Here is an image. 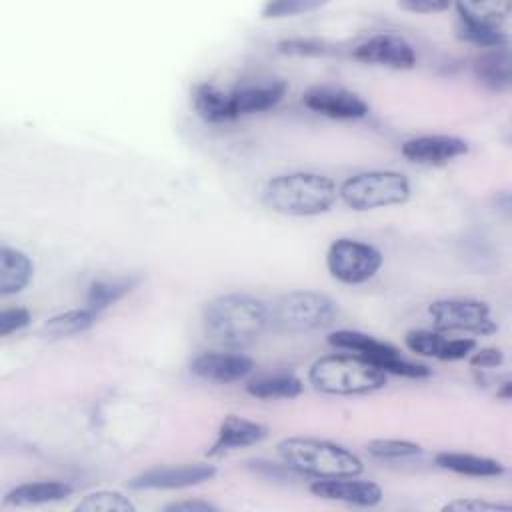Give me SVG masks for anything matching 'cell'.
Segmentation results:
<instances>
[{
  "mask_svg": "<svg viewBox=\"0 0 512 512\" xmlns=\"http://www.w3.org/2000/svg\"><path fill=\"white\" fill-rule=\"evenodd\" d=\"M202 324L216 344L240 350L262 336L270 324V312L262 300L250 294L230 292L206 302Z\"/></svg>",
  "mask_w": 512,
  "mask_h": 512,
  "instance_id": "cell-1",
  "label": "cell"
},
{
  "mask_svg": "<svg viewBox=\"0 0 512 512\" xmlns=\"http://www.w3.org/2000/svg\"><path fill=\"white\" fill-rule=\"evenodd\" d=\"M338 196L332 178L316 172H290L270 178L262 202L284 216H318L328 212Z\"/></svg>",
  "mask_w": 512,
  "mask_h": 512,
  "instance_id": "cell-2",
  "label": "cell"
},
{
  "mask_svg": "<svg viewBox=\"0 0 512 512\" xmlns=\"http://www.w3.org/2000/svg\"><path fill=\"white\" fill-rule=\"evenodd\" d=\"M278 454L290 470L316 480L358 476L364 468L362 460L348 448L318 438H284L278 444Z\"/></svg>",
  "mask_w": 512,
  "mask_h": 512,
  "instance_id": "cell-3",
  "label": "cell"
},
{
  "mask_svg": "<svg viewBox=\"0 0 512 512\" xmlns=\"http://www.w3.org/2000/svg\"><path fill=\"white\" fill-rule=\"evenodd\" d=\"M310 384L334 396L368 394L386 386V372L358 354H328L308 370Z\"/></svg>",
  "mask_w": 512,
  "mask_h": 512,
  "instance_id": "cell-4",
  "label": "cell"
},
{
  "mask_svg": "<svg viewBox=\"0 0 512 512\" xmlns=\"http://www.w3.org/2000/svg\"><path fill=\"white\" fill-rule=\"evenodd\" d=\"M338 196L356 212L386 208L404 204L410 198V182L394 170H370L346 178L338 188Z\"/></svg>",
  "mask_w": 512,
  "mask_h": 512,
  "instance_id": "cell-5",
  "label": "cell"
},
{
  "mask_svg": "<svg viewBox=\"0 0 512 512\" xmlns=\"http://www.w3.org/2000/svg\"><path fill=\"white\" fill-rule=\"evenodd\" d=\"M268 312L270 322L286 332L322 330L338 316V308L330 296L310 290L282 294L272 306H268Z\"/></svg>",
  "mask_w": 512,
  "mask_h": 512,
  "instance_id": "cell-6",
  "label": "cell"
},
{
  "mask_svg": "<svg viewBox=\"0 0 512 512\" xmlns=\"http://www.w3.org/2000/svg\"><path fill=\"white\" fill-rule=\"evenodd\" d=\"M328 344H332L334 348L350 350V352L370 360L374 366H378L386 374H396V376H406V378L430 376L428 366L402 358L398 348H394L392 344L378 340L370 334L358 332V330H336L328 336Z\"/></svg>",
  "mask_w": 512,
  "mask_h": 512,
  "instance_id": "cell-7",
  "label": "cell"
},
{
  "mask_svg": "<svg viewBox=\"0 0 512 512\" xmlns=\"http://www.w3.org/2000/svg\"><path fill=\"white\" fill-rule=\"evenodd\" d=\"M456 34L460 40L480 48L508 46V36L502 30L506 18V4L494 2H458L456 6Z\"/></svg>",
  "mask_w": 512,
  "mask_h": 512,
  "instance_id": "cell-8",
  "label": "cell"
},
{
  "mask_svg": "<svg viewBox=\"0 0 512 512\" xmlns=\"http://www.w3.org/2000/svg\"><path fill=\"white\" fill-rule=\"evenodd\" d=\"M328 272L342 284H362L376 276L382 266V254L368 242L338 238L326 252Z\"/></svg>",
  "mask_w": 512,
  "mask_h": 512,
  "instance_id": "cell-9",
  "label": "cell"
},
{
  "mask_svg": "<svg viewBox=\"0 0 512 512\" xmlns=\"http://www.w3.org/2000/svg\"><path fill=\"white\" fill-rule=\"evenodd\" d=\"M428 314L438 330H458L474 334L496 332V322L490 316V306L474 298H444L428 306Z\"/></svg>",
  "mask_w": 512,
  "mask_h": 512,
  "instance_id": "cell-10",
  "label": "cell"
},
{
  "mask_svg": "<svg viewBox=\"0 0 512 512\" xmlns=\"http://www.w3.org/2000/svg\"><path fill=\"white\" fill-rule=\"evenodd\" d=\"M352 56L366 64H378L400 70L414 68L418 62L412 44L406 38L392 32H382L366 38L352 50Z\"/></svg>",
  "mask_w": 512,
  "mask_h": 512,
  "instance_id": "cell-11",
  "label": "cell"
},
{
  "mask_svg": "<svg viewBox=\"0 0 512 512\" xmlns=\"http://www.w3.org/2000/svg\"><path fill=\"white\" fill-rule=\"evenodd\" d=\"M302 102L312 112L338 120H354L368 114V104L356 92L340 86H314L302 94Z\"/></svg>",
  "mask_w": 512,
  "mask_h": 512,
  "instance_id": "cell-12",
  "label": "cell"
},
{
  "mask_svg": "<svg viewBox=\"0 0 512 512\" xmlns=\"http://www.w3.org/2000/svg\"><path fill=\"white\" fill-rule=\"evenodd\" d=\"M216 474L212 464H186V466H162L150 468L134 476L128 486L132 490H176L210 480Z\"/></svg>",
  "mask_w": 512,
  "mask_h": 512,
  "instance_id": "cell-13",
  "label": "cell"
},
{
  "mask_svg": "<svg viewBox=\"0 0 512 512\" xmlns=\"http://www.w3.org/2000/svg\"><path fill=\"white\" fill-rule=\"evenodd\" d=\"M284 94H286V82H282L278 78L242 82L236 88L228 90L232 116L240 118L246 114L270 110L282 102Z\"/></svg>",
  "mask_w": 512,
  "mask_h": 512,
  "instance_id": "cell-14",
  "label": "cell"
},
{
  "mask_svg": "<svg viewBox=\"0 0 512 512\" xmlns=\"http://www.w3.org/2000/svg\"><path fill=\"white\" fill-rule=\"evenodd\" d=\"M466 152L468 142L448 134L416 136L402 144V156L414 164L424 166H442L458 156H464Z\"/></svg>",
  "mask_w": 512,
  "mask_h": 512,
  "instance_id": "cell-15",
  "label": "cell"
},
{
  "mask_svg": "<svg viewBox=\"0 0 512 512\" xmlns=\"http://www.w3.org/2000/svg\"><path fill=\"white\" fill-rule=\"evenodd\" d=\"M254 368L250 356L240 352H202L192 358L190 372L208 382H236L246 378Z\"/></svg>",
  "mask_w": 512,
  "mask_h": 512,
  "instance_id": "cell-16",
  "label": "cell"
},
{
  "mask_svg": "<svg viewBox=\"0 0 512 512\" xmlns=\"http://www.w3.org/2000/svg\"><path fill=\"white\" fill-rule=\"evenodd\" d=\"M404 344L410 352L436 360H464L476 348L474 338H448L432 330H410Z\"/></svg>",
  "mask_w": 512,
  "mask_h": 512,
  "instance_id": "cell-17",
  "label": "cell"
},
{
  "mask_svg": "<svg viewBox=\"0 0 512 512\" xmlns=\"http://www.w3.org/2000/svg\"><path fill=\"white\" fill-rule=\"evenodd\" d=\"M310 492L324 500H338L354 506H376L382 500V488L376 482L348 478H320L310 484Z\"/></svg>",
  "mask_w": 512,
  "mask_h": 512,
  "instance_id": "cell-18",
  "label": "cell"
},
{
  "mask_svg": "<svg viewBox=\"0 0 512 512\" xmlns=\"http://www.w3.org/2000/svg\"><path fill=\"white\" fill-rule=\"evenodd\" d=\"M266 436H268V428L264 424L236 416V414H228L218 426V432L208 450V456H216V454H222L228 450L258 444Z\"/></svg>",
  "mask_w": 512,
  "mask_h": 512,
  "instance_id": "cell-19",
  "label": "cell"
},
{
  "mask_svg": "<svg viewBox=\"0 0 512 512\" xmlns=\"http://www.w3.org/2000/svg\"><path fill=\"white\" fill-rule=\"evenodd\" d=\"M476 80L494 92H504L512 86V58L508 46L482 50L472 64Z\"/></svg>",
  "mask_w": 512,
  "mask_h": 512,
  "instance_id": "cell-20",
  "label": "cell"
},
{
  "mask_svg": "<svg viewBox=\"0 0 512 512\" xmlns=\"http://www.w3.org/2000/svg\"><path fill=\"white\" fill-rule=\"evenodd\" d=\"M34 276V264L28 254L18 248L2 246L0 250V294L10 296L22 292Z\"/></svg>",
  "mask_w": 512,
  "mask_h": 512,
  "instance_id": "cell-21",
  "label": "cell"
},
{
  "mask_svg": "<svg viewBox=\"0 0 512 512\" xmlns=\"http://www.w3.org/2000/svg\"><path fill=\"white\" fill-rule=\"evenodd\" d=\"M72 494V486L58 480H40V482H24L6 492L4 504L12 506H32L58 502Z\"/></svg>",
  "mask_w": 512,
  "mask_h": 512,
  "instance_id": "cell-22",
  "label": "cell"
},
{
  "mask_svg": "<svg viewBox=\"0 0 512 512\" xmlns=\"http://www.w3.org/2000/svg\"><path fill=\"white\" fill-rule=\"evenodd\" d=\"M434 460L440 468L456 474H464V476L490 478V476L504 474V466L498 460L486 458V456L464 454V452H438Z\"/></svg>",
  "mask_w": 512,
  "mask_h": 512,
  "instance_id": "cell-23",
  "label": "cell"
},
{
  "mask_svg": "<svg viewBox=\"0 0 512 512\" xmlns=\"http://www.w3.org/2000/svg\"><path fill=\"white\" fill-rule=\"evenodd\" d=\"M192 104H194L198 116L206 122L220 124V122L234 120L232 110H230L228 90H222L214 84L196 86L194 94H192Z\"/></svg>",
  "mask_w": 512,
  "mask_h": 512,
  "instance_id": "cell-24",
  "label": "cell"
},
{
  "mask_svg": "<svg viewBox=\"0 0 512 512\" xmlns=\"http://www.w3.org/2000/svg\"><path fill=\"white\" fill-rule=\"evenodd\" d=\"M136 282H138L136 276H114V278L94 280L88 286L86 306L96 314H100L102 310L118 302L122 296H126L136 286Z\"/></svg>",
  "mask_w": 512,
  "mask_h": 512,
  "instance_id": "cell-25",
  "label": "cell"
},
{
  "mask_svg": "<svg viewBox=\"0 0 512 512\" xmlns=\"http://www.w3.org/2000/svg\"><path fill=\"white\" fill-rule=\"evenodd\" d=\"M96 318H98V314L94 310H90L88 306L72 308V310L60 312V314L48 318L42 326V334L50 340L68 338V336L88 330L96 322Z\"/></svg>",
  "mask_w": 512,
  "mask_h": 512,
  "instance_id": "cell-26",
  "label": "cell"
},
{
  "mask_svg": "<svg viewBox=\"0 0 512 512\" xmlns=\"http://www.w3.org/2000/svg\"><path fill=\"white\" fill-rule=\"evenodd\" d=\"M246 392L254 398L272 400V398H294L302 392V382L294 374L278 372L264 374L246 384Z\"/></svg>",
  "mask_w": 512,
  "mask_h": 512,
  "instance_id": "cell-27",
  "label": "cell"
},
{
  "mask_svg": "<svg viewBox=\"0 0 512 512\" xmlns=\"http://www.w3.org/2000/svg\"><path fill=\"white\" fill-rule=\"evenodd\" d=\"M74 510H78V512H134L136 506L122 492L98 490V492L86 494L74 506Z\"/></svg>",
  "mask_w": 512,
  "mask_h": 512,
  "instance_id": "cell-28",
  "label": "cell"
},
{
  "mask_svg": "<svg viewBox=\"0 0 512 512\" xmlns=\"http://www.w3.org/2000/svg\"><path fill=\"white\" fill-rule=\"evenodd\" d=\"M366 450L370 456L380 458V460H404V458L418 456L422 452L420 444L410 442V440H398V438L370 440L366 444Z\"/></svg>",
  "mask_w": 512,
  "mask_h": 512,
  "instance_id": "cell-29",
  "label": "cell"
},
{
  "mask_svg": "<svg viewBox=\"0 0 512 512\" xmlns=\"http://www.w3.org/2000/svg\"><path fill=\"white\" fill-rule=\"evenodd\" d=\"M322 2L314 0H278V2H266L262 8V16L266 18H280V16H292L302 14L320 8Z\"/></svg>",
  "mask_w": 512,
  "mask_h": 512,
  "instance_id": "cell-30",
  "label": "cell"
},
{
  "mask_svg": "<svg viewBox=\"0 0 512 512\" xmlns=\"http://www.w3.org/2000/svg\"><path fill=\"white\" fill-rule=\"evenodd\" d=\"M278 50L282 54H296V56H320L326 54L328 48L324 42L314 38H290L278 42Z\"/></svg>",
  "mask_w": 512,
  "mask_h": 512,
  "instance_id": "cell-31",
  "label": "cell"
},
{
  "mask_svg": "<svg viewBox=\"0 0 512 512\" xmlns=\"http://www.w3.org/2000/svg\"><path fill=\"white\" fill-rule=\"evenodd\" d=\"M30 324V312L26 308H4L0 312V336H8Z\"/></svg>",
  "mask_w": 512,
  "mask_h": 512,
  "instance_id": "cell-32",
  "label": "cell"
},
{
  "mask_svg": "<svg viewBox=\"0 0 512 512\" xmlns=\"http://www.w3.org/2000/svg\"><path fill=\"white\" fill-rule=\"evenodd\" d=\"M442 510H456V512H510L512 508L508 504H496V502H484V500H452L444 504Z\"/></svg>",
  "mask_w": 512,
  "mask_h": 512,
  "instance_id": "cell-33",
  "label": "cell"
},
{
  "mask_svg": "<svg viewBox=\"0 0 512 512\" xmlns=\"http://www.w3.org/2000/svg\"><path fill=\"white\" fill-rule=\"evenodd\" d=\"M504 362V354L500 348H482L470 356L472 368H496Z\"/></svg>",
  "mask_w": 512,
  "mask_h": 512,
  "instance_id": "cell-34",
  "label": "cell"
},
{
  "mask_svg": "<svg viewBox=\"0 0 512 512\" xmlns=\"http://www.w3.org/2000/svg\"><path fill=\"white\" fill-rule=\"evenodd\" d=\"M400 8L404 10H410V12H426V14H432V12H442V10H448L450 4L448 2H438V0H408V2H400L398 4Z\"/></svg>",
  "mask_w": 512,
  "mask_h": 512,
  "instance_id": "cell-35",
  "label": "cell"
},
{
  "mask_svg": "<svg viewBox=\"0 0 512 512\" xmlns=\"http://www.w3.org/2000/svg\"><path fill=\"white\" fill-rule=\"evenodd\" d=\"M164 510L168 512H216L218 508L210 502H202V500H182V502H172L168 506H164Z\"/></svg>",
  "mask_w": 512,
  "mask_h": 512,
  "instance_id": "cell-36",
  "label": "cell"
}]
</instances>
